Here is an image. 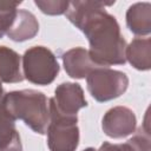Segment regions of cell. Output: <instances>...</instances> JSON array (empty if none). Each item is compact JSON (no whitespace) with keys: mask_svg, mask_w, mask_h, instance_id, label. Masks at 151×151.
Here are the masks:
<instances>
[{"mask_svg":"<svg viewBox=\"0 0 151 151\" xmlns=\"http://www.w3.org/2000/svg\"><path fill=\"white\" fill-rule=\"evenodd\" d=\"M136 114L126 106H114L110 109L101 119V129L104 133L114 139L132 134L136 131Z\"/></svg>","mask_w":151,"mask_h":151,"instance_id":"obj_7","label":"cell"},{"mask_svg":"<svg viewBox=\"0 0 151 151\" xmlns=\"http://www.w3.org/2000/svg\"><path fill=\"white\" fill-rule=\"evenodd\" d=\"M125 59L139 71L151 68V39L134 38L125 48Z\"/></svg>","mask_w":151,"mask_h":151,"instance_id":"obj_12","label":"cell"},{"mask_svg":"<svg viewBox=\"0 0 151 151\" xmlns=\"http://www.w3.org/2000/svg\"><path fill=\"white\" fill-rule=\"evenodd\" d=\"M24 79L32 84L45 86L57 78L60 66L54 53L45 46H32L22 55Z\"/></svg>","mask_w":151,"mask_h":151,"instance_id":"obj_3","label":"cell"},{"mask_svg":"<svg viewBox=\"0 0 151 151\" xmlns=\"http://www.w3.org/2000/svg\"><path fill=\"white\" fill-rule=\"evenodd\" d=\"M83 151H97V150L93 149V147H87V149H85V150H83Z\"/></svg>","mask_w":151,"mask_h":151,"instance_id":"obj_19","label":"cell"},{"mask_svg":"<svg viewBox=\"0 0 151 151\" xmlns=\"http://www.w3.org/2000/svg\"><path fill=\"white\" fill-rule=\"evenodd\" d=\"M15 132V119H13L6 110L5 91L0 81V145L11 139Z\"/></svg>","mask_w":151,"mask_h":151,"instance_id":"obj_13","label":"cell"},{"mask_svg":"<svg viewBox=\"0 0 151 151\" xmlns=\"http://www.w3.org/2000/svg\"><path fill=\"white\" fill-rule=\"evenodd\" d=\"M39 32V22L35 15L27 9H18L14 21L6 35L17 42L34 38Z\"/></svg>","mask_w":151,"mask_h":151,"instance_id":"obj_9","label":"cell"},{"mask_svg":"<svg viewBox=\"0 0 151 151\" xmlns=\"http://www.w3.org/2000/svg\"><path fill=\"white\" fill-rule=\"evenodd\" d=\"M90 94L99 103L120 97L129 86L126 73L110 67H98L86 77Z\"/></svg>","mask_w":151,"mask_h":151,"instance_id":"obj_4","label":"cell"},{"mask_svg":"<svg viewBox=\"0 0 151 151\" xmlns=\"http://www.w3.org/2000/svg\"><path fill=\"white\" fill-rule=\"evenodd\" d=\"M0 151H22V145L18 131L12 136L11 139L0 145Z\"/></svg>","mask_w":151,"mask_h":151,"instance_id":"obj_18","label":"cell"},{"mask_svg":"<svg viewBox=\"0 0 151 151\" xmlns=\"http://www.w3.org/2000/svg\"><path fill=\"white\" fill-rule=\"evenodd\" d=\"M126 25L136 35H149L151 32V4L136 2L126 12Z\"/></svg>","mask_w":151,"mask_h":151,"instance_id":"obj_10","label":"cell"},{"mask_svg":"<svg viewBox=\"0 0 151 151\" xmlns=\"http://www.w3.org/2000/svg\"><path fill=\"white\" fill-rule=\"evenodd\" d=\"M147 117L149 116L146 114L143 126H140L134 136L127 140L134 146L137 151H150V127L147 123Z\"/></svg>","mask_w":151,"mask_h":151,"instance_id":"obj_16","label":"cell"},{"mask_svg":"<svg viewBox=\"0 0 151 151\" xmlns=\"http://www.w3.org/2000/svg\"><path fill=\"white\" fill-rule=\"evenodd\" d=\"M97 151H137V150L130 142L120 143V144H112L110 142H104L100 145L99 150Z\"/></svg>","mask_w":151,"mask_h":151,"instance_id":"obj_17","label":"cell"},{"mask_svg":"<svg viewBox=\"0 0 151 151\" xmlns=\"http://www.w3.org/2000/svg\"><path fill=\"white\" fill-rule=\"evenodd\" d=\"M48 104L60 114L77 117L80 109L87 106L83 87L77 83H61L54 90V97L48 99Z\"/></svg>","mask_w":151,"mask_h":151,"instance_id":"obj_6","label":"cell"},{"mask_svg":"<svg viewBox=\"0 0 151 151\" xmlns=\"http://www.w3.org/2000/svg\"><path fill=\"white\" fill-rule=\"evenodd\" d=\"M24 80L21 71V57L7 46H0V81L6 84Z\"/></svg>","mask_w":151,"mask_h":151,"instance_id":"obj_11","label":"cell"},{"mask_svg":"<svg viewBox=\"0 0 151 151\" xmlns=\"http://www.w3.org/2000/svg\"><path fill=\"white\" fill-rule=\"evenodd\" d=\"M113 2L103 1H70L66 18L88 40V54L92 61L100 67L123 65L126 63V41L120 33V26L105 6Z\"/></svg>","mask_w":151,"mask_h":151,"instance_id":"obj_1","label":"cell"},{"mask_svg":"<svg viewBox=\"0 0 151 151\" xmlns=\"http://www.w3.org/2000/svg\"><path fill=\"white\" fill-rule=\"evenodd\" d=\"M50 123L46 130L50 151H76L79 145L78 117L58 113L50 104Z\"/></svg>","mask_w":151,"mask_h":151,"instance_id":"obj_5","label":"cell"},{"mask_svg":"<svg viewBox=\"0 0 151 151\" xmlns=\"http://www.w3.org/2000/svg\"><path fill=\"white\" fill-rule=\"evenodd\" d=\"M5 106L13 119L22 120L35 133L45 134L50 123L48 98L37 90L5 93Z\"/></svg>","mask_w":151,"mask_h":151,"instance_id":"obj_2","label":"cell"},{"mask_svg":"<svg viewBox=\"0 0 151 151\" xmlns=\"http://www.w3.org/2000/svg\"><path fill=\"white\" fill-rule=\"evenodd\" d=\"M21 1H0V39L12 26Z\"/></svg>","mask_w":151,"mask_h":151,"instance_id":"obj_14","label":"cell"},{"mask_svg":"<svg viewBox=\"0 0 151 151\" xmlns=\"http://www.w3.org/2000/svg\"><path fill=\"white\" fill-rule=\"evenodd\" d=\"M61 59L66 73L73 79H83L87 77L92 71L100 67L92 61L88 54V50L80 46L66 51L61 55Z\"/></svg>","mask_w":151,"mask_h":151,"instance_id":"obj_8","label":"cell"},{"mask_svg":"<svg viewBox=\"0 0 151 151\" xmlns=\"http://www.w3.org/2000/svg\"><path fill=\"white\" fill-rule=\"evenodd\" d=\"M35 6L47 15H60L66 13L70 1L63 0H35Z\"/></svg>","mask_w":151,"mask_h":151,"instance_id":"obj_15","label":"cell"}]
</instances>
